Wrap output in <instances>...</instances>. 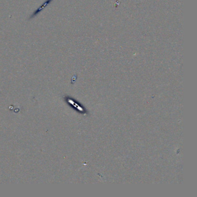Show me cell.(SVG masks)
I'll list each match as a JSON object with an SVG mask.
<instances>
[{
    "instance_id": "6da1fadb",
    "label": "cell",
    "mask_w": 197,
    "mask_h": 197,
    "mask_svg": "<svg viewBox=\"0 0 197 197\" xmlns=\"http://www.w3.org/2000/svg\"><path fill=\"white\" fill-rule=\"evenodd\" d=\"M53 0H46L43 3V4H42L39 8H38L33 13L30 15V17H29V19H32L33 18H34L35 17H36L37 15H38L41 11H42L46 6H48Z\"/></svg>"
}]
</instances>
